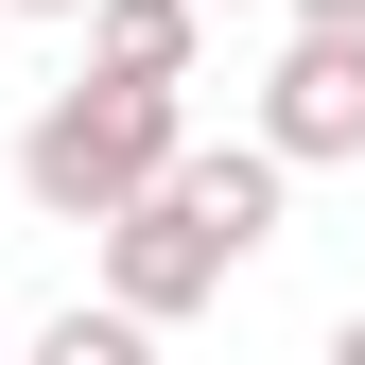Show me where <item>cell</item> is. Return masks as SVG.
<instances>
[{
  "mask_svg": "<svg viewBox=\"0 0 365 365\" xmlns=\"http://www.w3.org/2000/svg\"><path fill=\"white\" fill-rule=\"evenodd\" d=\"M174 157H192V122H174V87H140V70H87V87H53V105L18 122V192L53 209V226L140 209Z\"/></svg>",
  "mask_w": 365,
  "mask_h": 365,
  "instance_id": "obj_1",
  "label": "cell"
},
{
  "mask_svg": "<svg viewBox=\"0 0 365 365\" xmlns=\"http://www.w3.org/2000/svg\"><path fill=\"white\" fill-rule=\"evenodd\" d=\"M226 279H244V244L192 209V192H140V209H105V296L140 313V331H174V313H209Z\"/></svg>",
  "mask_w": 365,
  "mask_h": 365,
  "instance_id": "obj_2",
  "label": "cell"
},
{
  "mask_svg": "<svg viewBox=\"0 0 365 365\" xmlns=\"http://www.w3.org/2000/svg\"><path fill=\"white\" fill-rule=\"evenodd\" d=\"M261 140L296 174H348L365 157V35H296V53L261 70Z\"/></svg>",
  "mask_w": 365,
  "mask_h": 365,
  "instance_id": "obj_3",
  "label": "cell"
},
{
  "mask_svg": "<svg viewBox=\"0 0 365 365\" xmlns=\"http://www.w3.org/2000/svg\"><path fill=\"white\" fill-rule=\"evenodd\" d=\"M87 70H140V87H192V53H209V0H87Z\"/></svg>",
  "mask_w": 365,
  "mask_h": 365,
  "instance_id": "obj_4",
  "label": "cell"
},
{
  "mask_svg": "<svg viewBox=\"0 0 365 365\" xmlns=\"http://www.w3.org/2000/svg\"><path fill=\"white\" fill-rule=\"evenodd\" d=\"M18 365H157V331H140L122 296H70L53 331H18Z\"/></svg>",
  "mask_w": 365,
  "mask_h": 365,
  "instance_id": "obj_5",
  "label": "cell"
},
{
  "mask_svg": "<svg viewBox=\"0 0 365 365\" xmlns=\"http://www.w3.org/2000/svg\"><path fill=\"white\" fill-rule=\"evenodd\" d=\"M296 35H365V0H296Z\"/></svg>",
  "mask_w": 365,
  "mask_h": 365,
  "instance_id": "obj_6",
  "label": "cell"
},
{
  "mask_svg": "<svg viewBox=\"0 0 365 365\" xmlns=\"http://www.w3.org/2000/svg\"><path fill=\"white\" fill-rule=\"evenodd\" d=\"M331 365H365V313H348V331H331Z\"/></svg>",
  "mask_w": 365,
  "mask_h": 365,
  "instance_id": "obj_7",
  "label": "cell"
},
{
  "mask_svg": "<svg viewBox=\"0 0 365 365\" xmlns=\"http://www.w3.org/2000/svg\"><path fill=\"white\" fill-rule=\"evenodd\" d=\"M18 18H87V0H18Z\"/></svg>",
  "mask_w": 365,
  "mask_h": 365,
  "instance_id": "obj_8",
  "label": "cell"
},
{
  "mask_svg": "<svg viewBox=\"0 0 365 365\" xmlns=\"http://www.w3.org/2000/svg\"><path fill=\"white\" fill-rule=\"evenodd\" d=\"M0 365H18V331H0Z\"/></svg>",
  "mask_w": 365,
  "mask_h": 365,
  "instance_id": "obj_9",
  "label": "cell"
},
{
  "mask_svg": "<svg viewBox=\"0 0 365 365\" xmlns=\"http://www.w3.org/2000/svg\"><path fill=\"white\" fill-rule=\"evenodd\" d=\"M209 18H226V0H209Z\"/></svg>",
  "mask_w": 365,
  "mask_h": 365,
  "instance_id": "obj_10",
  "label": "cell"
}]
</instances>
